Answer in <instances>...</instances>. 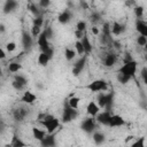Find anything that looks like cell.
Returning a JSON list of instances; mask_svg holds the SVG:
<instances>
[{
	"instance_id": "obj_21",
	"label": "cell",
	"mask_w": 147,
	"mask_h": 147,
	"mask_svg": "<svg viewBox=\"0 0 147 147\" xmlns=\"http://www.w3.org/2000/svg\"><path fill=\"white\" fill-rule=\"evenodd\" d=\"M102 41L103 42L110 41V25L108 23H105L102 26Z\"/></svg>"
},
{
	"instance_id": "obj_1",
	"label": "cell",
	"mask_w": 147,
	"mask_h": 147,
	"mask_svg": "<svg viewBox=\"0 0 147 147\" xmlns=\"http://www.w3.org/2000/svg\"><path fill=\"white\" fill-rule=\"evenodd\" d=\"M39 122L47 130L48 133H53L60 125L59 119L56 117H54L53 115H44V117H41Z\"/></svg>"
},
{
	"instance_id": "obj_5",
	"label": "cell",
	"mask_w": 147,
	"mask_h": 147,
	"mask_svg": "<svg viewBox=\"0 0 147 147\" xmlns=\"http://www.w3.org/2000/svg\"><path fill=\"white\" fill-rule=\"evenodd\" d=\"M78 116V113L76 109H72L71 107L68 106V103L64 106V109H63V114H62V122L63 123H69L71 122L72 119H75L76 117Z\"/></svg>"
},
{
	"instance_id": "obj_42",
	"label": "cell",
	"mask_w": 147,
	"mask_h": 147,
	"mask_svg": "<svg viewBox=\"0 0 147 147\" xmlns=\"http://www.w3.org/2000/svg\"><path fill=\"white\" fill-rule=\"evenodd\" d=\"M11 85H13V87H14L15 90H17V91H21V90H23V88H24V86H23V85H21L20 83H17L16 80H13Z\"/></svg>"
},
{
	"instance_id": "obj_33",
	"label": "cell",
	"mask_w": 147,
	"mask_h": 147,
	"mask_svg": "<svg viewBox=\"0 0 147 147\" xmlns=\"http://www.w3.org/2000/svg\"><path fill=\"white\" fill-rule=\"evenodd\" d=\"M75 48H76V51H77V53H78L79 55H84V54H85L84 48H83V46H82V44H80L79 40H77V41L75 42Z\"/></svg>"
},
{
	"instance_id": "obj_14",
	"label": "cell",
	"mask_w": 147,
	"mask_h": 147,
	"mask_svg": "<svg viewBox=\"0 0 147 147\" xmlns=\"http://www.w3.org/2000/svg\"><path fill=\"white\" fill-rule=\"evenodd\" d=\"M36 100H37V95L33 94V93L30 92V91L24 92V94H23L22 98H21V101L24 102V103H26V105H32Z\"/></svg>"
},
{
	"instance_id": "obj_2",
	"label": "cell",
	"mask_w": 147,
	"mask_h": 147,
	"mask_svg": "<svg viewBox=\"0 0 147 147\" xmlns=\"http://www.w3.org/2000/svg\"><path fill=\"white\" fill-rule=\"evenodd\" d=\"M113 100H114V94L113 92L110 93H101L99 94L98 96V107L99 108H106L107 111H110V108H111V103H113Z\"/></svg>"
},
{
	"instance_id": "obj_29",
	"label": "cell",
	"mask_w": 147,
	"mask_h": 147,
	"mask_svg": "<svg viewBox=\"0 0 147 147\" xmlns=\"http://www.w3.org/2000/svg\"><path fill=\"white\" fill-rule=\"evenodd\" d=\"M21 68H22V65H21L20 63H17V62H11V63H9L8 70H9L10 72H17Z\"/></svg>"
},
{
	"instance_id": "obj_30",
	"label": "cell",
	"mask_w": 147,
	"mask_h": 147,
	"mask_svg": "<svg viewBox=\"0 0 147 147\" xmlns=\"http://www.w3.org/2000/svg\"><path fill=\"white\" fill-rule=\"evenodd\" d=\"M42 23H44V18H42V16H41V15H39V16H36V17L33 18V22H32V25H34V26H39V28H41V25H42Z\"/></svg>"
},
{
	"instance_id": "obj_26",
	"label": "cell",
	"mask_w": 147,
	"mask_h": 147,
	"mask_svg": "<svg viewBox=\"0 0 147 147\" xmlns=\"http://www.w3.org/2000/svg\"><path fill=\"white\" fill-rule=\"evenodd\" d=\"M93 141H94L96 145L103 144V141H105V134L101 133V132H94V133H93Z\"/></svg>"
},
{
	"instance_id": "obj_19",
	"label": "cell",
	"mask_w": 147,
	"mask_h": 147,
	"mask_svg": "<svg viewBox=\"0 0 147 147\" xmlns=\"http://www.w3.org/2000/svg\"><path fill=\"white\" fill-rule=\"evenodd\" d=\"M57 20H59V22H60L61 24H67V23L71 20V13H70V10H68V9L63 10V11L59 15Z\"/></svg>"
},
{
	"instance_id": "obj_43",
	"label": "cell",
	"mask_w": 147,
	"mask_h": 147,
	"mask_svg": "<svg viewBox=\"0 0 147 147\" xmlns=\"http://www.w3.org/2000/svg\"><path fill=\"white\" fill-rule=\"evenodd\" d=\"M44 53H45V54H46V55L49 57V60H51V59L53 57V53H54V49H53V47H49V48H48L46 52H44Z\"/></svg>"
},
{
	"instance_id": "obj_3",
	"label": "cell",
	"mask_w": 147,
	"mask_h": 147,
	"mask_svg": "<svg viewBox=\"0 0 147 147\" xmlns=\"http://www.w3.org/2000/svg\"><path fill=\"white\" fill-rule=\"evenodd\" d=\"M136 71H137V62L133 60L130 62H124V64L118 69V74L125 75L130 78L136 76Z\"/></svg>"
},
{
	"instance_id": "obj_49",
	"label": "cell",
	"mask_w": 147,
	"mask_h": 147,
	"mask_svg": "<svg viewBox=\"0 0 147 147\" xmlns=\"http://www.w3.org/2000/svg\"><path fill=\"white\" fill-rule=\"evenodd\" d=\"M2 75V69H1V67H0V76Z\"/></svg>"
},
{
	"instance_id": "obj_41",
	"label": "cell",
	"mask_w": 147,
	"mask_h": 147,
	"mask_svg": "<svg viewBox=\"0 0 147 147\" xmlns=\"http://www.w3.org/2000/svg\"><path fill=\"white\" fill-rule=\"evenodd\" d=\"M44 33H45L46 38L49 40V39L52 38V34H53V32H52V28H51V26H47V28L44 30Z\"/></svg>"
},
{
	"instance_id": "obj_38",
	"label": "cell",
	"mask_w": 147,
	"mask_h": 147,
	"mask_svg": "<svg viewBox=\"0 0 147 147\" xmlns=\"http://www.w3.org/2000/svg\"><path fill=\"white\" fill-rule=\"evenodd\" d=\"M117 79H118V82H119V83H122V84H126L131 78H130V77H127V76H125V75H121V74H118Z\"/></svg>"
},
{
	"instance_id": "obj_4",
	"label": "cell",
	"mask_w": 147,
	"mask_h": 147,
	"mask_svg": "<svg viewBox=\"0 0 147 147\" xmlns=\"http://www.w3.org/2000/svg\"><path fill=\"white\" fill-rule=\"evenodd\" d=\"M86 88L90 90L91 92H101V91H106L108 88L107 82L103 79H96L93 80L92 83H90L88 85H86Z\"/></svg>"
},
{
	"instance_id": "obj_40",
	"label": "cell",
	"mask_w": 147,
	"mask_h": 147,
	"mask_svg": "<svg viewBox=\"0 0 147 147\" xmlns=\"http://www.w3.org/2000/svg\"><path fill=\"white\" fill-rule=\"evenodd\" d=\"M100 18H101V16H100V14H99V13H93V14L91 15V21H92L93 23L99 22V21H100Z\"/></svg>"
},
{
	"instance_id": "obj_47",
	"label": "cell",
	"mask_w": 147,
	"mask_h": 147,
	"mask_svg": "<svg viewBox=\"0 0 147 147\" xmlns=\"http://www.w3.org/2000/svg\"><path fill=\"white\" fill-rule=\"evenodd\" d=\"M92 32H93L94 34H99V30H98V28L93 26V28H92Z\"/></svg>"
},
{
	"instance_id": "obj_16",
	"label": "cell",
	"mask_w": 147,
	"mask_h": 147,
	"mask_svg": "<svg viewBox=\"0 0 147 147\" xmlns=\"http://www.w3.org/2000/svg\"><path fill=\"white\" fill-rule=\"evenodd\" d=\"M79 41H80V44H82V46H83V48H84L85 54H90V53L92 52V44H91V41H90L87 34L85 33V34L83 36V38H82Z\"/></svg>"
},
{
	"instance_id": "obj_18",
	"label": "cell",
	"mask_w": 147,
	"mask_h": 147,
	"mask_svg": "<svg viewBox=\"0 0 147 147\" xmlns=\"http://www.w3.org/2000/svg\"><path fill=\"white\" fill-rule=\"evenodd\" d=\"M116 62H117V56H116L114 53H108V54L105 56L103 63H105L106 67H113Z\"/></svg>"
},
{
	"instance_id": "obj_10",
	"label": "cell",
	"mask_w": 147,
	"mask_h": 147,
	"mask_svg": "<svg viewBox=\"0 0 147 147\" xmlns=\"http://www.w3.org/2000/svg\"><path fill=\"white\" fill-rule=\"evenodd\" d=\"M95 117H96L95 119H96L98 123L103 124V125H108V124H109V121H110V117H111V114H110V111L105 110V111L99 113Z\"/></svg>"
},
{
	"instance_id": "obj_50",
	"label": "cell",
	"mask_w": 147,
	"mask_h": 147,
	"mask_svg": "<svg viewBox=\"0 0 147 147\" xmlns=\"http://www.w3.org/2000/svg\"><path fill=\"white\" fill-rule=\"evenodd\" d=\"M0 129H1V122H0Z\"/></svg>"
},
{
	"instance_id": "obj_45",
	"label": "cell",
	"mask_w": 147,
	"mask_h": 147,
	"mask_svg": "<svg viewBox=\"0 0 147 147\" xmlns=\"http://www.w3.org/2000/svg\"><path fill=\"white\" fill-rule=\"evenodd\" d=\"M5 57H6V53H5V51L2 48H0V60H2Z\"/></svg>"
},
{
	"instance_id": "obj_32",
	"label": "cell",
	"mask_w": 147,
	"mask_h": 147,
	"mask_svg": "<svg viewBox=\"0 0 147 147\" xmlns=\"http://www.w3.org/2000/svg\"><path fill=\"white\" fill-rule=\"evenodd\" d=\"M131 147H145V138L144 137H140L139 139H137L131 145Z\"/></svg>"
},
{
	"instance_id": "obj_28",
	"label": "cell",
	"mask_w": 147,
	"mask_h": 147,
	"mask_svg": "<svg viewBox=\"0 0 147 147\" xmlns=\"http://www.w3.org/2000/svg\"><path fill=\"white\" fill-rule=\"evenodd\" d=\"M75 55H76V52H75L74 49H71V48H65V49H64V57L67 59V61L74 60Z\"/></svg>"
},
{
	"instance_id": "obj_39",
	"label": "cell",
	"mask_w": 147,
	"mask_h": 147,
	"mask_svg": "<svg viewBox=\"0 0 147 147\" xmlns=\"http://www.w3.org/2000/svg\"><path fill=\"white\" fill-rule=\"evenodd\" d=\"M137 42H138L139 46H146V44H147V37H144V36L138 37Z\"/></svg>"
},
{
	"instance_id": "obj_23",
	"label": "cell",
	"mask_w": 147,
	"mask_h": 147,
	"mask_svg": "<svg viewBox=\"0 0 147 147\" xmlns=\"http://www.w3.org/2000/svg\"><path fill=\"white\" fill-rule=\"evenodd\" d=\"M17 5H18V3H17L16 1H13V0H8V1H6V2H5V6H3V13L8 14V13L13 11L14 9H16Z\"/></svg>"
},
{
	"instance_id": "obj_37",
	"label": "cell",
	"mask_w": 147,
	"mask_h": 147,
	"mask_svg": "<svg viewBox=\"0 0 147 147\" xmlns=\"http://www.w3.org/2000/svg\"><path fill=\"white\" fill-rule=\"evenodd\" d=\"M134 14H136V16H137L138 18L142 17V14H144V7H141V6H137V7L134 8Z\"/></svg>"
},
{
	"instance_id": "obj_11",
	"label": "cell",
	"mask_w": 147,
	"mask_h": 147,
	"mask_svg": "<svg viewBox=\"0 0 147 147\" xmlns=\"http://www.w3.org/2000/svg\"><path fill=\"white\" fill-rule=\"evenodd\" d=\"M86 63V55L82 56L75 64H74V68H72V74L74 76H78L80 74V71L84 69V65Z\"/></svg>"
},
{
	"instance_id": "obj_34",
	"label": "cell",
	"mask_w": 147,
	"mask_h": 147,
	"mask_svg": "<svg viewBox=\"0 0 147 147\" xmlns=\"http://www.w3.org/2000/svg\"><path fill=\"white\" fill-rule=\"evenodd\" d=\"M40 33H41L40 28H39V26H34V25H32V29H31V37H38Z\"/></svg>"
},
{
	"instance_id": "obj_15",
	"label": "cell",
	"mask_w": 147,
	"mask_h": 147,
	"mask_svg": "<svg viewBox=\"0 0 147 147\" xmlns=\"http://www.w3.org/2000/svg\"><path fill=\"white\" fill-rule=\"evenodd\" d=\"M86 111H87V114H88L91 117H95V116L99 114L100 108L98 107L96 102L91 101V102H88V105H87V107H86Z\"/></svg>"
},
{
	"instance_id": "obj_22",
	"label": "cell",
	"mask_w": 147,
	"mask_h": 147,
	"mask_svg": "<svg viewBox=\"0 0 147 147\" xmlns=\"http://www.w3.org/2000/svg\"><path fill=\"white\" fill-rule=\"evenodd\" d=\"M124 30H125V25H124V24L118 23V22H114V23H113L111 32H113L115 36H119Z\"/></svg>"
},
{
	"instance_id": "obj_36",
	"label": "cell",
	"mask_w": 147,
	"mask_h": 147,
	"mask_svg": "<svg viewBox=\"0 0 147 147\" xmlns=\"http://www.w3.org/2000/svg\"><path fill=\"white\" fill-rule=\"evenodd\" d=\"M14 80H16L17 83H20L21 85H23V86H25L26 85V79H25V77H23V76H21V75H16L15 76V79Z\"/></svg>"
},
{
	"instance_id": "obj_31",
	"label": "cell",
	"mask_w": 147,
	"mask_h": 147,
	"mask_svg": "<svg viewBox=\"0 0 147 147\" xmlns=\"http://www.w3.org/2000/svg\"><path fill=\"white\" fill-rule=\"evenodd\" d=\"M76 31H79V32H85L86 31V22L84 21H79L77 24H76Z\"/></svg>"
},
{
	"instance_id": "obj_46",
	"label": "cell",
	"mask_w": 147,
	"mask_h": 147,
	"mask_svg": "<svg viewBox=\"0 0 147 147\" xmlns=\"http://www.w3.org/2000/svg\"><path fill=\"white\" fill-rule=\"evenodd\" d=\"M141 75H142V78H144V82H146L147 79H146V69H145V68L142 69V72H141Z\"/></svg>"
},
{
	"instance_id": "obj_13",
	"label": "cell",
	"mask_w": 147,
	"mask_h": 147,
	"mask_svg": "<svg viewBox=\"0 0 147 147\" xmlns=\"http://www.w3.org/2000/svg\"><path fill=\"white\" fill-rule=\"evenodd\" d=\"M6 147H28V146L21 138L17 137V134H13L10 142L6 145Z\"/></svg>"
},
{
	"instance_id": "obj_17",
	"label": "cell",
	"mask_w": 147,
	"mask_h": 147,
	"mask_svg": "<svg viewBox=\"0 0 147 147\" xmlns=\"http://www.w3.org/2000/svg\"><path fill=\"white\" fill-rule=\"evenodd\" d=\"M136 29H137V31L140 33V36L147 37V24H146L144 21L138 20L137 23H136Z\"/></svg>"
},
{
	"instance_id": "obj_7",
	"label": "cell",
	"mask_w": 147,
	"mask_h": 147,
	"mask_svg": "<svg viewBox=\"0 0 147 147\" xmlns=\"http://www.w3.org/2000/svg\"><path fill=\"white\" fill-rule=\"evenodd\" d=\"M82 129L86 133H92L95 130V119L93 117H88L83 121L82 123Z\"/></svg>"
},
{
	"instance_id": "obj_25",
	"label": "cell",
	"mask_w": 147,
	"mask_h": 147,
	"mask_svg": "<svg viewBox=\"0 0 147 147\" xmlns=\"http://www.w3.org/2000/svg\"><path fill=\"white\" fill-rule=\"evenodd\" d=\"M79 101H80V99L78 98V96H75V95H72V96H70V99L68 100V106L69 107H71L72 109H78V106H79Z\"/></svg>"
},
{
	"instance_id": "obj_6",
	"label": "cell",
	"mask_w": 147,
	"mask_h": 147,
	"mask_svg": "<svg viewBox=\"0 0 147 147\" xmlns=\"http://www.w3.org/2000/svg\"><path fill=\"white\" fill-rule=\"evenodd\" d=\"M28 108L25 107H17L15 109H13V117L15 121H18V122H22L26 115H28Z\"/></svg>"
},
{
	"instance_id": "obj_35",
	"label": "cell",
	"mask_w": 147,
	"mask_h": 147,
	"mask_svg": "<svg viewBox=\"0 0 147 147\" xmlns=\"http://www.w3.org/2000/svg\"><path fill=\"white\" fill-rule=\"evenodd\" d=\"M6 49H7V52H9V53L14 52V51L16 49V44H15L14 41H9V42H7V44H6Z\"/></svg>"
},
{
	"instance_id": "obj_12",
	"label": "cell",
	"mask_w": 147,
	"mask_h": 147,
	"mask_svg": "<svg viewBox=\"0 0 147 147\" xmlns=\"http://www.w3.org/2000/svg\"><path fill=\"white\" fill-rule=\"evenodd\" d=\"M110 127H116V126H123L125 125V119L119 116V115H111L110 117V121H109V124H108Z\"/></svg>"
},
{
	"instance_id": "obj_27",
	"label": "cell",
	"mask_w": 147,
	"mask_h": 147,
	"mask_svg": "<svg viewBox=\"0 0 147 147\" xmlns=\"http://www.w3.org/2000/svg\"><path fill=\"white\" fill-rule=\"evenodd\" d=\"M48 61H49V57L45 54V53H40L39 55H38V63L40 64V65H46L47 63H48Z\"/></svg>"
},
{
	"instance_id": "obj_8",
	"label": "cell",
	"mask_w": 147,
	"mask_h": 147,
	"mask_svg": "<svg viewBox=\"0 0 147 147\" xmlns=\"http://www.w3.org/2000/svg\"><path fill=\"white\" fill-rule=\"evenodd\" d=\"M37 44H38V46H39V48H40V51H41L42 53H44V52H46V51H47V49L51 47L49 41H48V39L46 38V36H45L44 31H41V33L38 36Z\"/></svg>"
},
{
	"instance_id": "obj_44",
	"label": "cell",
	"mask_w": 147,
	"mask_h": 147,
	"mask_svg": "<svg viewBox=\"0 0 147 147\" xmlns=\"http://www.w3.org/2000/svg\"><path fill=\"white\" fill-rule=\"evenodd\" d=\"M39 5H40L41 7H44V8H46V7H48V6L51 5V1H49V0H41V1L39 2Z\"/></svg>"
},
{
	"instance_id": "obj_48",
	"label": "cell",
	"mask_w": 147,
	"mask_h": 147,
	"mask_svg": "<svg viewBox=\"0 0 147 147\" xmlns=\"http://www.w3.org/2000/svg\"><path fill=\"white\" fill-rule=\"evenodd\" d=\"M3 28H5L3 25H0V31H1V32H3V31H5V29H3Z\"/></svg>"
},
{
	"instance_id": "obj_20",
	"label": "cell",
	"mask_w": 147,
	"mask_h": 147,
	"mask_svg": "<svg viewBox=\"0 0 147 147\" xmlns=\"http://www.w3.org/2000/svg\"><path fill=\"white\" fill-rule=\"evenodd\" d=\"M32 42H33V40H32L31 34H29L28 32H23L22 33V44H23L24 48H31Z\"/></svg>"
},
{
	"instance_id": "obj_24",
	"label": "cell",
	"mask_w": 147,
	"mask_h": 147,
	"mask_svg": "<svg viewBox=\"0 0 147 147\" xmlns=\"http://www.w3.org/2000/svg\"><path fill=\"white\" fill-rule=\"evenodd\" d=\"M32 136H33V138H34L36 140L41 141V140L44 139V137L46 136V132H45L44 130L38 129V127H32Z\"/></svg>"
},
{
	"instance_id": "obj_9",
	"label": "cell",
	"mask_w": 147,
	"mask_h": 147,
	"mask_svg": "<svg viewBox=\"0 0 147 147\" xmlns=\"http://www.w3.org/2000/svg\"><path fill=\"white\" fill-rule=\"evenodd\" d=\"M40 145L42 147H55L56 145V140H55V134L53 133H48L44 137V139L40 141Z\"/></svg>"
}]
</instances>
